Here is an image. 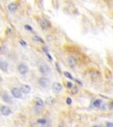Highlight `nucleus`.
<instances>
[{
  "instance_id": "obj_8",
  "label": "nucleus",
  "mask_w": 113,
  "mask_h": 127,
  "mask_svg": "<svg viewBox=\"0 0 113 127\" xmlns=\"http://www.w3.org/2000/svg\"><path fill=\"white\" fill-rule=\"evenodd\" d=\"M2 99L4 102H6L7 104H12L13 103V99L11 97L10 95H8L7 93H4L2 95Z\"/></svg>"
},
{
  "instance_id": "obj_26",
  "label": "nucleus",
  "mask_w": 113,
  "mask_h": 127,
  "mask_svg": "<svg viewBox=\"0 0 113 127\" xmlns=\"http://www.w3.org/2000/svg\"><path fill=\"white\" fill-rule=\"evenodd\" d=\"M0 49H1V48H0Z\"/></svg>"
},
{
  "instance_id": "obj_14",
  "label": "nucleus",
  "mask_w": 113,
  "mask_h": 127,
  "mask_svg": "<svg viewBox=\"0 0 113 127\" xmlns=\"http://www.w3.org/2000/svg\"><path fill=\"white\" fill-rule=\"evenodd\" d=\"M33 39H34L35 41H36V42H41V43H43V42H44V41L42 40V39L41 38V37H39L38 35H34V36H33Z\"/></svg>"
},
{
  "instance_id": "obj_22",
  "label": "nucleus",
  "mask_w": 113,
  "mask_h": 127,
  "mask_svg": "<svg viewBox=\"0 0 113 127\" xmlns=\"http://www.w3.org/2000/svg\"><path fill=\"white\" fill-rule=\"evenodd\" d=\"M20 44H22L23 46H26V45H27V44H26V42H24V41H20Z\"/></svg>"
},
{
  "instance_id": "obj_21",
  "label": "nucleus",
  "mask_w": 113,
  "mask_h": 127,
  "mask_svg": "<svg viewBox=\"0 0 113 127\" xmlns=\"http://www.w3.org/2000/svg\"><path fill=\"white\" fill-rule=\"evenodd\" d=\"M67 87H69V88H72L73 87V84L71 82H67Z\"/></svg>"
},
{
  "instance_id": "obj_10",
  "label": "nucleus",
  "mask_w": 113,
  "mask_h": 127,
  "mask_svg": "<svg viewBox=\"0 0 113 127\" xmlns=\"http://www.w3.org/2000/svg\"><path fill=\"white\" fill-rule=\"evenodd\" d=\"M39 23H40V26L43 28V29H47V28L50 26V22L45 19H41L40 21H39Z\"/></svg>"
},
{
  "instance_id": "obj_3",
  "label": "nucleus",
  "mask_w": 113,
  "mask_h": 127,
  "mask_svg": "<svg viewBox=\"0 0 113 127\" xmlns=\"http://www.w3.org/2000/svg\"><path fill=\"white\" fill-rule=\"evenodd\" d=\"M39 71L43 75H47V74H49L50 72V68L46 64H42L40 65V67H39Z\"/></svg>"
},
{
  "instance_id": "obj_7",
  "label": "nucleus",
  "mask_w": 113,
  "mask_h": 127,
  "mask_svg": "<svg viewBox=\"0 0 113 127\" xmlns=\"http://www.w3.org/2000/svg\"><path fill=\"white\" fill-rule=\"evenodd\" d=\"M9 64L6 61H4L3 59H0V70H2L3 72H7L8 71Z\"/></svg>"
},
{
  "instance_id": "obj_11",
  "label": "nucleus",
  "mask_w": 113,
  "mask_h": 127,
  "mask_svg": "<svg viewBox=\"0 0 113 127\" xmlns=\"http://www.w3.org/2000/svg\"><path fill=\"white\" fill-rule=\"evenodd\" d=\"M17 4H14V3H11V4H9L8 5V10L10 11V12H15V11L17 10Z\"/></svg>"
},
{
  "instance_id": "obj_19",
  "label": "nucleus",
  "mask_w": 113,
  "mask_h": 127,
  "mask_svg": "<svg viewBox=\"0 0 113 127\" xmlns=\"http://www.w3.org/2000/svg\"><path fill=\"white\" fill-rule=\"evenodd\" d=\"M106 127H113V124L111 122H107L106 123Z\"/></svg>"
},
{
  "instance_id": "obj_13",
  "label": "nucleus",
  "mask_w": 113,
  "mask_h": 127,
  "mask_svg": "<svg viewBox=\"0 0 113 127\" xmlns=\"http://www.w3.org/2000/svg\"><path fill=\"white\" fill-rule=\"evenodd\" d=\"M36 106H37V107H40V108H42V106H43V102H42L40 98H36Z\"/></svg>"
},
{
  "instance_id": "obj_2",
  "label": "nucleus",
  "mask_w": 113,
  "mask_h": 127,
  "mask_svg": "<svg viewBox=\"0 0 113 127\" xmlns=\"http://www.w3.org/2000/svg\"><path fill=\"white\" fill-rule=\"evenodd\" d=\"M38 83H39V85H40L42 87L47 88V87L50 86V81L48 78H46V77H42V78H40L38 79Z\"/></svg>"
},
{
  "instance_id": "obj_20",
  "label": "nucleus",
  "mask_w": 113,
  "mask_h": 127,
  "mask_svg": "<svg viewBox=\"0 0 113 127\" xmlns=\"http://www.w3.org/2000/svg\"><path fill=\"white\" fill-rule=\"evenodd\" d=\"M66 102H67V104H71L72 103V99H71V98H69V97L67 98V99H66Z\"/></svg>"
},
{
  "instance_id": "obj_12",
  "label": "nucleus",
  "mask_w": 113,
  "mask_h": 127,
  "mask_svg": "<svg viewBox=\"0 0 113 127\" xmlns=\"http://www.w3.org/2000/svg\"><path fill=\"white\" fill-rule=\"evenodd\" d=\"M67 61H68V64H69L71 66H74L76 64V59L74 58V57H69Z\"/></svg>"
},
{
  "instance_id": "obj_1",
  "label": "nucleus",
  "mask_w": 113,
  "mask_h": 127,
  "mask_svg": "<svg viewBox=\"0 0 113 127\" xmlns=\"http://www.w3.org/2000/svg\"><path fill=\"white\" fill-rule=\"evenodd\" d=\"M17 71L19 72V73H20L21 75H26L29 71L28 66L24 63H19L17 66Z\"/></svg>"
},
{
  "instance_id": "obj_9",
  "label": "nucleus",
  "mask_w": 113,
  "mask_h": 127,
  "mask_svg": "<svg viewBox=\"0 0 113 127\" xmlns=\"http://www.w3.org/2000/svg\"><path fill=\"white\" fill-rule=\"evenodd\" d=\"M19 89L20 90L21 93H23V94H29L30 91H31V87H30L28 85H26V84H23L20 87V88Z\"/></svg>"
},
{
  "instance_id": "obj_25",
  "label": "nucleus",
  "mask_w": 113,
  "mask_h": 127,
  "mask_svg": "<svg viewBox=\"0 0 113 127\" xmlns=\"http://www.w3.org/2000/svg\"><path fill=\"white\" fill-rule=\"evenodd\" d=\"M58 127H61V126H58Z\"/></svg>"
},
{
  "instance_id": "obj_5",
  "label": "nucleus",
  "mask_w": 113,
  "mask_h": 127,
  "mask_svg": "<svg viewBox=\"0 0 113 127\" xmlns=\"http://www.w3.org/2000/svg\"><path fill=\"white\" fill-rule=\"evenodd\" d=\"M12 95L14 98H17V99H19V98L22 97V93L20 92L19 88H17V87H14V88L12 89Z\"/></svg>"
},
{
  "instance_id": "obj_16",
  "label": "nucleus",
  "mask_w": 113,
  "mask_h": 127,
  "mask_svg": "<svg viewBox=\"0 0 113 127\" xmlns=\"http://www.w3.org/2000/svg\"><path fill=\"white\" fill-rule=\"evenodd\" d=\"M64 74H65V77H67L68 79H73V76H72V74H70L69 72H64Z\"/></svg>"
},
{
  "instance_id": "obj_17",
  "label": "nucleus",
  "mask_w": 113,
  "mask_h": 127,
  "mask_svg": "<svg viewBox=\"0 0 113 127\" xmlns=\"http://www.w3.org/2000/svg\"><path fill=\"white\" fill-rule=\"evenodd\" d=\"M39 124H42V125H44V124H46L47 121L45 120V119H39V120L37 121Z\"/></svg>"
},
{
  "instance_id": "obj_6",
  "label": "nucleus",
  "mask_w": 113,
  "mask_h": 127,
  "mask_svg": "<svg viewBox=\"0 0 113 127\" xmlns=\"http://www.w3.org/2000/svg\"><path fill=\"white\" fill-rule=\"evenodd\" d=\"M52 90L54 93L56 94H58L61 92V90H62V85L60 84L59 82H55L53 83L52 85Z\"/></svg>"
},
{
  "instance_id": "obj_15",
  "label": "nucleus",
  "mask_w": 113,
  "mask_h": 127,
  "mask_svg": "<svg viewBox=\"0 0 113 127\" xmlns=\"http://www.w3.org/2000/svg\"><path fill=\"white\" fill-rule=\"evenodd\" d=\"M101 104H102V100H95L94 102V107H96V108H99L101 106Z\"/></svg>"
},
{
  "instance_id": "obj_23",
  "label": "nucleus",
  "mask_w": 113,
  "mask_h": 127,
  "mask_svg": "<svg viewBox=\"0 0 113 127\" xmlns=\"http://www.w3.org/2000/svg\"><path fill=\"white\" fill-rule=\"evenodd\" d=\"M92 127H102V126H100V125H94V126Z\"/></svg>"
},
{
  "instance_id": "obj_18",
  "label": "nucleus",
  "mask_w": 113,
  "mask_h": 127,
  "mask_svg": "<svg viewBox=\"0 0 113 127\" xmlns=\"http://www.w3.org/2000/svg\"><path fill=\"white\" fill-rule=\"evenodd\" d=\"M25 28L27 30H29V31H33V28H32V27H30V26H28V25H25Z\"/></svg>"
},
{
  "instance_id": "obj_4",
  "label": "nucleus",
  "mask_w": 113,
  "mask_h": 127,
  "mask_svg": "<svg viewBox=\"0 0 113 127\" xmlns=\"http://www.w3.org/2000/svg\"><path fill=\"white\" fill-rule=\"evenodd\" d=\"M0 110H1V113H2L3 116H9V115L12 114V110L10 109V107L8 106H1V108H0Z\"/></svg>"
},
{
  "instance_id": "obj_24",
  "label": "nucleus",
  "mask_w": 113,
  "mask_h": 127,
  "mask_svg": "<svg viewBox=\"0 0 113 127\" xmlns=\"http://www.w3.org/2000/svg\"><path fill=\"white\" fill-rule=\"evenodd\" d=\"M2 81V78H1V76H0V82Z\"/></svg>"
}]
</instances>
